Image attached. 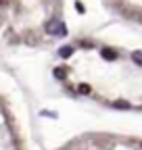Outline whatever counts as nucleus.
Wrapping results in <instances>:
<instances>
[{"label": "nucleus", "instance_id": "obj_1", "mask_svg": "<svg viewBox=\"0 0 142 150\" xmlns=\"http://www.w3.org/2000/svg\"><path fill=\"white\" fill-rule=\"evenodd\" d=\"M46 29L52 35H65V25L59 21V19H50V21L46 23Z\"/></svg>", "mask_w": 142, "mask_h": 150}, {"label": "nucleus", "instance_id": "obj_2", "mask_svg": "<svg viewBox=\"0 0 142 150\" xmlns=\"http://www.w3.org/2000/svg\"><path fill=\"white\" fill-rule=\"evenodd\" d=\"M102 56H104L107 61H115V59H117V52L111 50V48H102Z\"/></svg>", "mask_w": 142, "mask_h": 150}, {"label": "nucleus", "instance_id": "obj_3", "mask_svg": "<svg viewBox=\"0 0 142 150\" xmlns=\"http://www.w3.org/2000/svg\"><path fill=\"white\" fill-rule=\"evenodd\" d=\"M132 61L142 67V50H134V52H132Z\"/></svg>", "mask_w": 142, "mask_h": 150}, {"label": "nucleus", "instance_id": "obj_4", "mask_svg": "<svg viewBox=\"0 0 142 150\" xmlns=\"http://www.w3.org/2000/svg\"><path fill=\"white\" fill-rule=\"evenodd\" d=\"M71 52H73V46H65V48H61V56H63V59H67V56H71Z\"/></svg>", "mask_w": 142, "mask_h": 150}, {"label": "nucleus", "instance_id": "obj_5", "mask_svg": "<svg viewBox=\"0 0 142 150\" xmlns=\"http://www.w3.org/2000/svg\"><path fill=\"white\" fill-rule=\"evenodd\" d=\"M113 106H115V108H130V102H126V100H117V102H113Z\"/></svg>", "mask_w": 142, "mask_h": 150}, {"label": "nucleus", "instance_id": "obj_6", "mask_svg": "<svg viewBox=\"0 0 142 150\" xmlns=\"http://www.w3.org/2000/svg\"><path fill=\"white\" fill-rule=\"evenodd\" d=\"M77 92H80V94H90V86L82 83V86H77Z\"/></svg>", "mask_w": 142, "mask_h": 150}, {"label": "nucleus", "instance_id": "obj_7", "mask_svg": "<svg viewBox=\"0 0 142 150\" xmlns=\"http://www.w3.org/2000/svg\"><path fill=\"white\" fill-rule=\"evenodd\" d=\"M55 75L63 79V77H65V71H63V69H55Z\"/></svg>", "mask_w": 142, "mask_h": 150}, {"label": "nucleus", "instance_id": "obj_8", "mask_svg": "<svg viewBox=\"0 0 142 150\" xmlns=\"http://www.w3.org/2000/svg\"><path fill=\"white\" fill-rule=\"evenodd\" d=\"M4 4H9V0H0V6H4Z\"/></svg>", "mask_w": 142, "mask_h": 150}]
</instances>
